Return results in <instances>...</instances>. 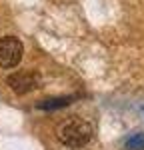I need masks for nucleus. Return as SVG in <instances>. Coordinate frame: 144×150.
<instances>
[{
	"label": "nucleus",
	"instance_id": "f257e3e1",
	"mask_svg": "<svg viewBox=\"0 0 144 150\" xmlns=\"http://www.w3.org/2000/svg\"><path fill=\"white\" fill-rule=\"evenodd\" d=\"M56 134H58V140L62 144H66L70 148H82L92 138V128L82 118H70V120H64L60 124Z\"/></svg>",
	"mask_w": 144,
	"mask_h": 150
},
{
	"label": "nucleus",
	"instance_id": "f03ea898",
	"mask_svg": "<svg viewBox=\"0 0 144 150\" xmlns=\"http://www.w3.org/2000/svg\"><path fill=\"white\" fill-rule=\"evenodd\" d=\"M22 60V42L14 36H6L0 40V66L14 68Z\"/></svg>",
	"mask_w": 144,
	"mask_h": 150
},
{
	"label": "nucleus",
	"instance_id": "7ed1b4c3",
	"mask_svg": "<svg viewBox=\"0 0 144 150\" xmlns=\"http://www.w3.org/2000/svg\"><path fill=\"white\" fill-rule=\"evenodd\" d=\"M8 86L16 94H26L30 90L40 88V76L32 70H20L8 76Z\"/></svg>",
	"mask_w": 144,
	"mask_h": 150
},
{
	"label": "nucleus",
	"instance_id": "20e7f679",
	"mask_svg": "<svg viewBox=\"0 0 144 150\" xmlns=\"http://www.w3.org/2000/svg\"><path fill=\"white\" fill-rule=\"evenodd\" d=\"M72 98H52V100H42L38 104V108H44V110H54V108H62V106H68Z\"/></svg>",
	"mask_w": 144,
	"mask_h": 150
},
{
	"label": "nucleus",
	"instance_id": "39448f33",
	"mask_svg": "<svg viewBox=\"0 0 144 150\" xmlns=\"http://www.w3.org/2000/svg\"><path fill=\"white\" fill-rule=\"evenodd\" d=\"M126 148L128 150H144V134H134L126 140Z\"/></svg>",
	"mask_w": 144,
	"mask_h": 150
}]
</instances>
